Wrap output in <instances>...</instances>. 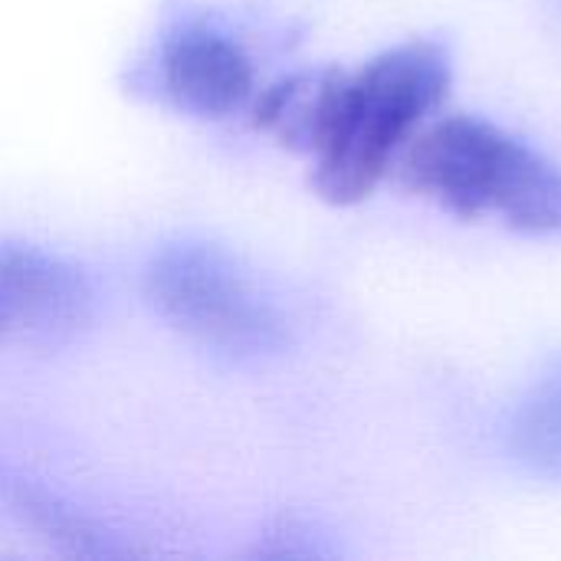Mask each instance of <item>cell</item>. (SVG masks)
I'll return each mask as SVG.
<instances>
[{"instance_id":"2","label":"cell","mask_w":561,"mask_h":561,"mask_svg":"<svg viewBox=\"0 0 561 561\" xmlns=\"http://www.w3.org/2000/svg\"><path fill=\"white\" fill-rule=\"evenodd\" d=\"M145 293L171 329L210 352L250 358L283 342L276 309L220 247H164L145 273Z\"/></svg>"},{"instance_id":"5","label":"cell","mask_w":561,"mask_h":561,"mask_svg":"<svg viewBox=\"0 0 561 561\" xmlns=\"http://www.w3.org/2000/svg\"><path fill=\"white\" fill-rule=\"evenodd\" d=\"M164 89L178 108L204 118L237 112L253 92L250 59L227 36L187 30L164 49Z\"/></svg>"},{"instance_id":"1","label":"cell","mask_w":561,"mask_h":561,"mask_svg":"<svg viewBox=\"0 0 561 561\" xmlns=\"http://www.w3.org/2000/svg\"><path fill=\"white\" fill-rule=\"evenodd\" d=\"M450 85V59L437 43H408L371 59L358 76L319 85L306 141L319 154L316 187L332 204L371 194L411 141L417 122Z\"/></svg>"},{"instance_id":"3","label":"cell","mask_w":561,"mask_h":561,"mask_svg":"<svg viewBox=\"0 0 561 561\" xmlns=\"http://www.w3.org/2000/svg\"><path fill=\"white\" fill-rule=\"evenodd\" d=\"M398 158L401 181L437 197L457 217H480L486 210L506 217L503 210L516 204L539 151L483 118L454 115L411 138Z\"/></svg>"},{"instance_id":"4","label":"cell","mask_w":561,"mask_h":561,"mask_svg":"<svg viewBox=\"0 0 561 561\" xmlns=\"http://www.w3.org/2000/svg\"><path fill=\"white\" fill-rule=\"evenodd\" d=\"M89 316L92 289L72 263L0 240V345H59Z\"/></svg>"}]
</instances>
